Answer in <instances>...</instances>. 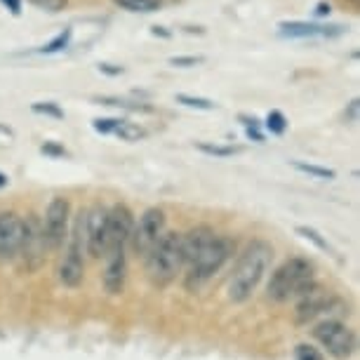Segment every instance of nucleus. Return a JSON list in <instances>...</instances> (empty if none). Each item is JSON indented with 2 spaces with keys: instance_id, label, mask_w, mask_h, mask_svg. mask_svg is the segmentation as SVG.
I'll return each mask as SVG.
<instances>
[{
  "instance_id": "10",
  "label": "nucleus",
  "mask_w": 360,
  "mask_h": 360,
  "mask_svg": "<svg viewBox=\"0 0 360 360\" xmlns=\"http://www.w3.org/2000/svg\"><path fill=\"white\" fill-rule=\"evenodd\" d=\"M45 250L47 243L43 233V221L36 214H29L26 219H22V248H19V255L24 257L26 269H36L43 262Z\"/></svg>"
},
{
  "instance_id": "29",
  "label": "nucleus",
  "mask_w": 360,
  "mask_h": 360,
  "mask_svg": "<svg viewBox=\"0 0 360 360\" xmlns=\"http://www.w3.org/2000/svg\"><path fill=\"white\" fill-rule=\"evenodd\" d=\"M29 3L43 12H52V15H57V12L66 8V0H29Z\"/></svg>"
},
{
  "instance_id": "22",
  "label": "nucleus",
  "mask_w": 360,
  "mask_h": 360,
  "mask_svg": "<svg viewBox=\"0 0 360 360\" xmlns=\"http://www.w3.org/2000/svg\"><path fill=\"white\" fill-rule=\"evenodd\" d=\"M69 43H71V29H66V31H62L59 33L57 38H52L50 43H45L43 47H38V54H54V52H62V50H66L69 47Z\"/></svg>"
},
{
  "instance_id": "8",
  "label": "nucleus",
  "mask_w": 360,
  "mask_h": 360,
  "mask_svg": "<svg viewBox=\"0 0 360 360\" xmlns=\"http://www.w3.org/2000/svg\"><path fill=\"white\" fill-rule=\"evenodd\" d=\"M83 240L87 255L99 259L106 252V238H108V207L92 205L83 214Z\"/></svg>"
},
{
  "instance_id": "26",
  "label": "nucleus",
  "mask_w": 360,
  "mask_h": 360,
  "mask_svg": "<svg viewBox=\"0 0 360 360\" xmlns=\"http://www.w3.org/2000/svg\"><path fill=\"white\" fill-rule=\"evenodd\" d=\"M120 123H123L120 118H94L92 127H94V132H99V134H113L120 127Z\"/></svg>"
},
{
  "instance_id": "33",
  "label": "nucleus",
  "mask_w": 360,
  "mask_h": 360,
  "mask_svg": "<svg viewBox=\"0 0 360 360\" xmlns=\"http://www.w3.org/2000/svg\"><path fill=\"white\" fill-rule=\"evenodd\" d=\"M99 71L106 73V76H120L125 69L123 66H115V64H99Z\"/></svg>"
},
{
  "instance_id": "15",
  "label": "nucleus",
  "mask_w": 360,
  "mask_h": 360,
  "mask_svg": "<svg viewBox=\"0 0 360 360\" xmlns=\"http://www.w3.org/2000/svg\"><path fill=\"white\" fill-rule=\"evenodd\" d=\"M217 233L205 224H200V226H193L191 231H186V233H181V257H184V264H193L198 259V255L205 250L210 243H212V238Z\"/></svg>"
},
{
  "instance_id": "37",
  "label": "nucleus",
  "mask_w": 360,
  "mask_h": 360,
  "mask_svg": "<svg viewBox=\"0 0 360 360\" xmlns=\"http://www.w3.org/2000/svg\"><path fill=\"white\" fill-rule=\"evenodd\" d=\"M8 184H10V176L0 172V188H5V186H8Z\"/></svg>"
},
{
  "instance_id": "3",
  "label": "nucleus",
  "mask_w": 360,
  "mask_h": 360,
  "mask_svg": "<svg viewBox=\"0 0 360 360\" xmlns=\"http://www.w3.org/2000/svg\"><path fill=\"white\" fill-rule=\"evenodd\" d=\"M144 259H146L148 281L153 285H158V288L169 285L181 271V266H184V257H181V233L165 231Z\"/></svg>"
},
{
  "instance_id": "38",
  "label": "nucleus",
  "mask_w": 360,
  "mask_h": 360,
  "mask_svg": "<svg viewBox=\"0 0 360 360\" xmlns=\"http://www.w3.org/2000/svg\"><path fill=\"white\" fill-rule=\"evenodd\" d=\"M0 134H5V137H12V130H10V127H5V125H0Z\"/></svg>"
},
{
  "instance_id": "12",
  "label": "nucleus",
  "mask_w": 360,
  "mask_h": 360,
  "mask_svg": "<svg viewBox=\"0 0 360 360\" xmlns=\"http://www.w3.org/2000/svg\"><path fill=\"white\" fill-rule=\"evenodd\" d=\"M22 248V217L0 212V262H12Z\"/></svg>"
},
{
  "instance_id": "23",
  "label": "nucleus",
  "mask_w": 360,
  "mask_h": 360,
  "mask_svg": "<svg viewBox=\"0 0 360 360\" xmlns=\"http://www.w3.org/2000/svg\"><path fill=\"white\" fill-rule=\"evenodd\" d=\"M176 101L184 104L188 108H198V111H214L217 104L212 99H205V97H191V94H176Z\"/></svg>"
},
{
  "instance_id": "27",
  "label": "nucleus",
  "mask_w": 360,
  "mask_h": 360,
  "mask_svg": "<svg viewBox=\"0 0 360 360\" xmlns=\"http://www.w3.org/2000/svg\"><path fill=\"white\" fill-rule=\"evenodd\" d=\"M297 233L302 236V238H307V240H311L318 250H330L328 245V240H323L321 233H318L316 229H309V226H297Z\"/></svg>"
},
{
  "instance_id": "19",
  "label": "nucleus",
  "mask_w": 360,
  "mask_h": 360,
  "mask_svg": "<svg viewBox=\"0 0 360 360\" xmlns=\"http://www.w3.org/2000/svg\"><path fill=\"white\" fill-rule=\"evenodd\" d=\"M97 104L104 106H115V108H127V111H141V113H151L153 108L148 104H141V101H127V99H118V97H97L94 99Z\"/></svg>"
},
{
  "instance_id": "31",
  "label": "nucleus",
  "mask_w": 360,
  "mask_h": 360,
  "mask_svg": "<svg viewBox=\"0 0 360 360\" xmlns=\"http://www.w3.org/2000/svg\"><path fill=\"white\" fill-rule=\"evenodd\" d=\"M40 151L45 155H50V158H66V155H69V151H66L64 146L54 144V141H45V144L40 146Z\"/></svg>"
},
{
  "instance_id": "21",
  "label": "nucleus",
  "mask_w": 360,
  "mask_h": 360,
  "mask_svg": "<svg viewBox=\"0 0 360 360\" xmlns=\"http://www.w3.org/2000/svg\"><path fill=\"white\" fill-rule=\"evenodd\" d=\"M292 167L299 169V172L304 174H311L316 176V179H335L337 172L330 167H321V165H311V162H299V160H292Z\"/></svg>"
},
{
  "instance_id": "7",
  "label": "nucleus",
  "mask_w": 360,
  "mask_h": 360,
  "mask_svg": "<svg viewBox=\"0 0 360 360\" xmlns=\"http://www.w3.org/2000/svg\"><path fill=\"white\" fill-rule=\"evenodd\" d=\"M314 337L328 349L330 356L339 360L351 358L356 351V335L339 321H325L314 330Z\"/></svg>"
},
{
  "instance_id": "4",
  "label": "nucleus",
  "mask_w": 360,
  "mask_h": 360,
  "mask_svg": "<svg viewBox=\"0 0 360 360\" xmlns=\"http://www.w3.org/2000/svg\"><path fill=\"white\" fill-rule=\"evenodd\" d=\"M236 245L224 236H214L212 243L198 255V259L193 264H188V274H186V290L188 292H198L210 278H214L224 269V264L231 259Z\"/></svg>"
},
{
  "instance_id": "18",
  "label": "nucleus",
  "mask_w": 360,
  "mask_h": 360,
  "mask_svg": "<svg viewBox=\"0 0 360 360\" xmlns=\"http://www.w3.org/2000/svg\"><path fill=\"white\" fill-rule=\"evenodd\" d=\"M200 153L205 155H212V158H231V155H238L243 151L240 146H224V144H207V141H200V144H195Z\"/></svg>"
},
{
  "instance_id": "13",
  "label": "nucleus",
  "mask_w": 360,
  "mask_h": 360,
  "mask_svg": "<svg viewBox=\"0 0 360 360\" xmlns=\"http://www.w3.org/2000/svg\"><path fill=\"white\" fill-rule=\"evenodd\" d=\"M106 257V271H104V288L108 295H120L125 288L127 278V259L125 248L123 250H108Z\"/></svg>"
},
{
  "instance_id": "1",
  "label": "nucleus",
  "mask_w": 360,
  "mask_h": 360,
  "mask_svg": "<svg viewBox=\"0 0 360 360\" xmlns=\"http://www.w3.org/2000/svg\"><path fill=\"white\" fill-rule=\"evenodd\" d=\"M274 259V248L266 240H252L243 250V255L238 257V264L233 266V274L229 278V299L233 304L248 302L255 295V290L259 288L262 278L266 276V271Z\"/></svg>"
},
{
  "instance_id": "32",
  "label": "nucleus",
  "mask_w": 360,
  "mask_h": 360,
  "mask_svg": "<svg viewBox=\"0 0 360 360\" xmlns=\"http://www.w3.org/2000/svg\"><path fill=\"white\" fill-rule=\"evenodd\" d=\"M202 62H205V59H202V57H193V54H191V57H172V59H169V64H172V66H179V69H188V66H198V64H202Z\"/></svg>"
},
{
  "instance_id": "11",
  "label": "nucleus",
  "mask_w": 360,
  "mask_h": 360,
  "mask_svg": "<svg viewBox=\"0 0 360 360\" xmlns=\"http://www.w3.org/2000/svg\"><path fill=\"white\" fill-rule=\"evenodd\" d=\"M134 229V214L127 205H113L108 210V238H106V252L108 250H123L130 243ZM104 252V255H106Z\"/></svg>"
},
{
  "instance_id": "30",
  "label": "nucleus",
  "mask_w": 360,
  "mask_h": 360,
  "mask_svg": "<svg viewBox=\"0 0 360 360\" xmlns=\"http://www.w3.org/2000/svg\"><path fill=\"white\" fill-rule=\"evenodd\" d=\"M295 358L297 360H325L323 353L318 349H314V346H309V344H299L295 349Z\"/></svg>"
},
{
  "instance_id": "34",
  "label": "nucleus",
  "mask_w": 360,
  "mask_h": 360,
  "mask_svg": "<svg viewBox=\"0 0 360 360\" xmlns=\"http://www.w3.org/2000/svg\"><path fill=\"white\" fill-rule=\"evenodd\" d=\"M0 3H3L5 8H8L15 17L22 15V0H0Z\"/></svg>"
},
{
  "instance_id": "5",
  "label": "nucleus",
  "mask_w": 360,
  "mask_h": 360,
  "mask_svg": "<svg viewBox=\"0 0 360 360\" xmlns=\"http://www.w3.org/2000/svg\"><path fill=\"white\" fill-rule=\"evenodd\" d=\"M165 233V212L160 207H148L141 212L139 221H134L132 236H130V245L134 250V255L146 257L153 250L155 243L160 240Z\"/></svg>"
},
{
  "instance_id": "16",
  "label": "nucleus",
  "mask_w": 360,
  "mask_h": 360,
  "mask_svg": "<svg viewBox=\"0 0 360 360\" xmlns=\"http://www.w3.org/2000/svg\"><path fill=\"white\" fill-rule=\"evenodd\" d=\"M332 304H335V299H330L325 292L318 288L314 283L311 288L302 295V302H299L297 307V321L299 323H307L311 318H316L318 314H323L325 309H330Z\"/></svg>"
},
{
  "instance_id": "28",
  "label": "nucleus",
  "mask_w": 360,
  "mask_h": 360,
  "mask_svg": "<svg viewBox=\"0 0 360 360\" xmlns=\"http://www.w3.org/2000/svg\"><path fill=\"white\" fill-rule=\"evenodd\" d=\"M240 123L245 125V134L250 139H255V141H264V132L259 130V120L257 118H248V115H240Z\"/></svg>"
},
{
  "instance_id": "6",
  "label": "nucleus",
  "mask_w": 360,
  "mask_h": 360,
  "mask_svg": "<svg viewBox=\"0 0 360 360\" xmlns=\"http://www.w3.org/2000/svg\"><path fill=\"white\" fill-rule=\"evenodd\" d=\"M69 219H71V202L57 195L50 200L43 219V233L47 250H59L69 238Z\"/></svg>"
},
{
  "instance_id": "36",
  "label": "nucleus",
  "mask_w": 360,
  "mask_h": 360,
  "mask_svg": "<svg viewBox=\"0 0 360 360\" xmlns=\"http://www.w3.org/2000/svg\"><path fill=\"white\" fill-rule=\"evenodd\" d=\"M316 15H318V17H325V15H330V5H325V3H318V8H316Z\"/></svg>"
},
{
  "instance_id": "17",
  "label": "nucleus",
  "mask_w": 360,
  "mask_h": 360,
  "mask_svg": "<svg viewBox=\"0 0 360 360\" xmlns=\"http://www.w3.org/2000/svg\"><path fill=\"white\" fill-rule=\"evenodd\" d=\"M113 3L127 12H139V15H151L160 10V0H113Z\"/></svg>"
},
{
  "instance_id": "14",
  "label": "nucleus",
  "mask_w": 360,
  "mask_h": 360,
  "mask_svg": "<svg viewBox=\"0 0 360 360\" xmlns=\"http://www.w3.org/2000/svg\"><path fill=\"white\" fill-rule=\"evenodd\" d=\"M285 38H335L346 31L337 24H309V22H285L278 26Z\"/></svg>"
},
{
  "instance_id": "2",
  "label": "nucleus",
  "mask_w": 360,
  "mask_h": 360,
  "mask_svg": "<svg viewBox=\"0 0 360 360\" xmlns=\"http://www.w3.org/2000/svg\"><path fill=\"white\" fill-rule=\"evenodd\" d=\"M314 264L304 257H292V259L283 262L281 266L274 271L271 281L266 285V297L271 302H290L295 297H302L311 285H314Z\"/></svg>"
},
{
  "instance_id": "25",
  "label": "nucleus",
  "mask_w": 360,
  "mask_h": 360,
  "mask_svg": "<svg viewBox=\"0 0 360 360\" xmlns=\"http://www.w3.org/2000/svg\"><path fill=\"white\" fill-rule=\"evenodd\" d=\"M31 111L40 115H50V118H57V120L64 118V111L54 104V101H36V104H31Z\"/></svg>"
},
{
  "instance_id": "9",
  "label": "nucleus",
  "mask_w": 360,
  "mask_h": 360,
  "mask_svg": "<svg viewBox=\"0 0 360 360\" xmlns=\"http://www.w3.org/2000/svg\"><path fill=\"white\" fill-rule=\"evenodd\" d=\"M85 276V262H83V214L76 224V231H73V240L71 245L66 248V255L62 264H59V281H62L64 288H78L83 283Z\"/></svg>"
},
{
  "instance_id": "39",
  "label": "nucleus",
  "mask_w": 360,
  "mask_h": 360,
  "mask_svg": "<svg viewBox=\"0 0 360 360\" xmlns=\"http://www.w3.org/2000/svg\"><path fill=\"white\" fill-rule=\"evenodd\" d=\"M349 3L353 5V8H360V0H349Z\"/></svg>"
},
{
  "instance_id": "24",
  "label": "nucleus",
  "mask_w": 360,
  "mask_h": 360,
  "mask_svg": "<svg viewBox=\"0 0 360 360\" xmlns=\"http://www.w3.org/2000/svg\"><path fill=\"white\" fill-rule=\"evenodd\" d=\"M266 130L271 134H285V130H288V118L283 115V111H271L266 115Z\"/></svg>"
},
{
  "instance_id": "35",
  "label": "nucleus",
  "mask_w": 360,
  "mask_h": 360,
  "mask_svg": "<svg viewBox=\"0 0 360 360\" xmlns=\"http://www.w3.org/2000/svg\"><path fill=\"white\" fill-rule=\"evenodd\" d=\"M358 104H360V101H358V99H353L351 104H349V111H346V120H351V123L358 118Z\"/></svg>"
},
{
  "instance_id": "20",
  "label": "nucleus",
  "mask_w": 360,
  "mask_h": 360,
  "mask_svg": "<svg viewBox=\"0 0 360 360\" xmlns=\"http://www.w3.org/2000/svg\"><path fill=\"white\" fill-rule=\"evenodd\" d=\"M113 134H115V137H120L123 141H130V144H134V141H141V139L148 137V132L144 130V127L134 125V123H127V120H123V123H120V127Z\"/></svg>"
}]
</instances>
